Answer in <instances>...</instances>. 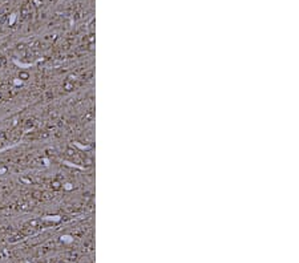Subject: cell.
Wrapping results in <instances>:
<instances>
[{
  "mask_svg": "<svg viewBox=\"0 0 299 263\" xmlns=\"http://www.w3.org/2000/svg\"><path fill=\"white\" fill-rule=\"evenodd\" d=\"M19 78L20 80H23V81H27L29 78V73L28 72H20L19 73Z\"/></svg>",
  "mask_w": 299,
  "mask_h": 263,
  "instance_id": "6da1fadb",
  "label": "cell"
}]
</instances>
